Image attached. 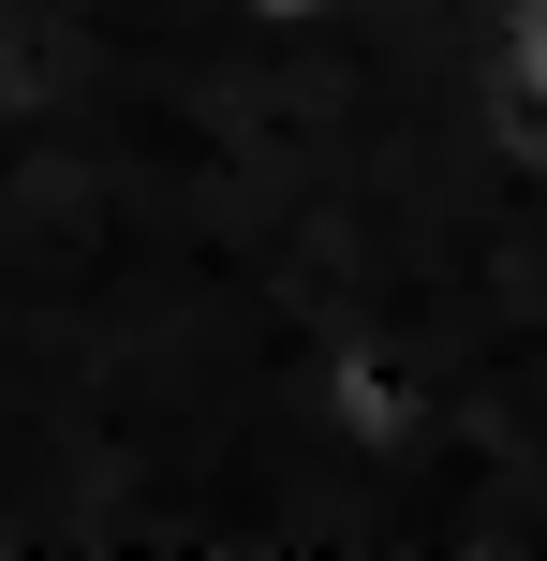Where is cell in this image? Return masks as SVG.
<instances>
[{"instance_id": "obj_1", "label": "cell", "mask_w": 547, "mask_h": 561, "mask_svg": "<svg viewBox=\"0 0 547 561\" xmlns=\"http://www.w3.org/2000/svg\"><path fill=\"white\" fill-rule=\"evenodd\" d=\"M223 15H237V30H266V45H311L341 0H223Z\"/></svg>"}, {"instance_id": "obj_2", "label": "cell", "mask_w": 547, "mask_h": 561, "mask_svg": "<svg viewBox=\"0 0 547 561\" xmlns=\"http://www.w3.org/2000/svg\"><path fill=\"white\" fill-rule=\"evenodd\" d=\"M518 89H533V118H547V0H518Z\"/></svg>"}]
</instances>
